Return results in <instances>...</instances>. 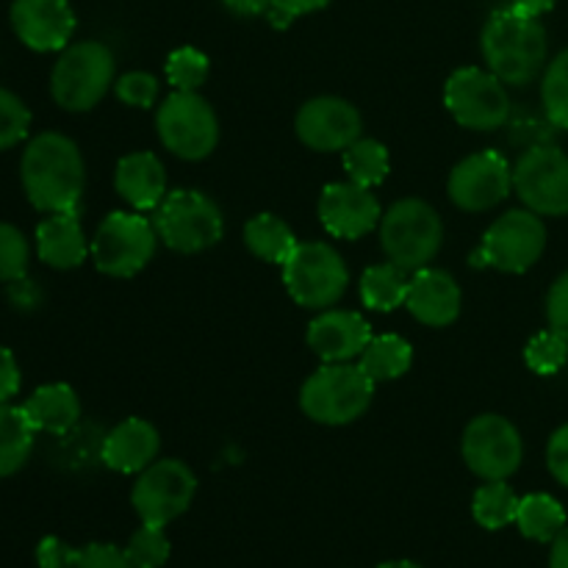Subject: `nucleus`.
<instances>
[{"label": "nucleus", "instance_id": "nucleus-3", "mask_svg": "<svg viewBox=\"0 0 568 568\" xmlns=\"http://www.w3.org/2000/svg\"><path fill=\"white\" fill-rule=\"evenodd\" d=\"M375 397V381L358 364H325L300 392V408L311 422L342 427L361 419Z\"/></svg>", "mask_w": 568, "mask_h": 568}, {"label": "nucleus", "instance_id": "nucleus-4", "mask_svg": "<svg viewBox=\"0 0 568 568\" xmlns=\"http://www.w3.org/2000/svg\"><path fill=\"white\" fill-rule=\"evenodd\" d=\"M381 244L388 261L399 270H425L444 244L442 216L419 197L397 200L381 220Z\"/></svg>", "mask_w": 568, "mask_h": 568}, {"label": "nucleus", "instance_id": "nucleus-41", "mask_svg": "<svg viewBox=\"0 0 568 568\" xmlns=\"http://www.w3.org/2000/svg\"><path fill=\"white\" fill-rule=\"evenodd\" d=\"M547 320L549 327H552L555 333H560L568 342V272H564V275L552 283V288H549Z\"/></svg>", "mask_w": 568, "mask_h": 568}, {"label": "nucleus", "instance_id": "nucleus-29", "mask_svg": "<svg viewBox=\"0 0 568 568\" xmlns=\"http://www.w3.org/2000/svg\"><path fill=\"white\" fill-rule=\"evenodd\" d=\"M521 536L538 544H552L566 527V510L549 494H530L519 499V514H516Z\"/></svg>", "mask_w": 568, "mask_h": 568}, {"label": "nucleus", "instance_id": "nucleus-33", "mask_svg": "<svg viewBox=\"0 0 568 568\" xmlns=\"http://www.w3.org/2000/svg\"><path fill=\"white\" fill-rule=\"evenodd\" d=\"M209 55L197 48H178L166 59V78L175 92H197L209 78Z\"/></svg>", "mask_w": 568, "mask_h": 568}, {"label": "nucleus", "instance_id": "nucleus-6", "mask_svg": "<svg viewBox=\"0 0 568 568\" xmlns=\"http://www.w3.org/2000/svg\"><path fill=\"white\" fill-rule=\"evenodd\" d=\"M153 227L161 242L183 255L214 247L225 233L220 205L194 189H175L155 209Z\"/></svg>", "mask_w": 568, "mask_h": 568}, {"label": "nucleus", "instance_id": "nucleus-2", "mask_svg": "<svg viewBox=\"0 0 568 568\" xmlns=\"http://www.w3.org/2000/svg\"><path fill=\"white\" fill-rule=\"evenodd\" d=\"M480 48L488 70L508 87H527L547 67L549 42L541 20L510 6L488 17Z\"/></svg>", "mask_w": 568, "mask_h": 568}, {"label": "nucleus", "instance_id": "nucleus-25", "mask_svg": "<svg viewBox=\"0 0 568 568\" xmlns=\"http://www.w3.org/2000/svg\"><path fill=\"white\" fill-rule=\"evenodd\" d=\"M33 425L22 405L0 403V477H11L26 466L33 449Z\"/></svg>", "mask_w": 568, "mask_h": 568}, {"label": "nucleus", "instance_id": "nucleus-44", "mask_svg": "<svg viewBox=\"0 0 568 568\" xmlns=\"http://www.w3.org/2000/svg\"><path fill=\"white\" fill-rule=\"evenodd\" d=\"M70 552H72V547H67L61 538L48 536V538H42V544L37 547V564H39V568H67Z\"/></svg>", "mask_w": 568, "mask_h": 568}, {"label": "nucleus", "instance_id": "nucleus-31", "mask_svg": "<svg viewBox=\"0 0 568 568\" xmlns=\"http://www.w3.org/2000/svg\"><path fill=\"white\" fill-rule=\"evenodd\" d=\"M388 166H392V159H388L386 144L377 139H358L344 150V170L349 181L364 189L381 186L388 178Z\"/></svg>", "mask_w": 568, "mask_h": 568}, {"label": "nucleus", "instance_id": "nucleus-23", "mask_svg": "<svg viewBox=\"0 0 568 568\" xmlns=\"http://www.w3.org/2000/svg\"><path fill=\"white\" fill-rule=\"evenodd\" d=\"M87 244L78 211L48 214L37 227V253L53 270H75L87 261Z\"/></svg>", "mask_w": 568, "mask_h": 568}, {"label": "nucleus", "instance_id": "nucleus-21", "mask_svg": "<svg viewBox=\"0 0 568 568\" xmlns=\"http://www.w3.org/2000/svg\"><path fill=\"white\" fill-rule=\"evenodd\" d=\"M161 449L159 430L150 425L148 419H122L114 430L105 436L103 449V464L109 469L120 471V475H139V471L148 469L150 464H155V455Z\"/></svg>", "mask_w": 568, "mask_h": 568}, {"label": "nucleus", "instance_id": "nucleus-11", "mask_svg": "<svg viewBox=\"0 0 568 568\" xmlns=\"http://www.w3.org/2000/svg\"><path fill=\"white\" fill-rule=\"evenodd\" d=\"M444 103L455 122L469 131H497L510 116L508 83L480 67L455 70L444 87Z\"/></svg>", "mask_w": 568, "mask_h": 568}, {"label": "nucleus", "instance_id": "nucleus-42", "mask_svg": "<svg viewBox=\"0 0 568 568\" xmlns=\"http://www.w3.org/2000/svg\"><path fill=\"white\" fill-rule=\"evenodd\" d=\"M547 466L549 471H552L555 480L568 488V425L558 427V430L552 433V438H549Z\"/></svg>", "mask_w": 568, "mask_h": 568}, {"label": "nucleus", "instance_id": "nucleus-38", "mask_svg": "<svg viewBox=\"0 0 568 568\" xmlns=\"http://www.w3.org/2000/svg\"><path fill=\"white\" fill-rule=\"evenodd\" d=\"M116 98L125 105H133V109H153L155 98H159V81L150 72H125L122 78L114 81Z\"/></svg>", "mask_w": 568, "mask_h": 568}, {"label": "nucleus", "instance_id": "nucleus-9", "mask_svg": "<svg viewBox=\"0 0 568 568\" xmlns=\"http://www.w3.org/2000/svg\"><path fill=\"white\" fill-rule=\"evenodd\" d=\"M544 250H547V227L541 216L530 209H514L491 222L471 261L475 266H494L499 272L521 275L538 264Z\"/></svg>", "mask_w": 568, "mask_h": 568}, {"label": "nucleus", "instance_id": "nucleus-17", "mask_svg": "<svg viewBox=\"0 0 568 568\" xmlns=\"http://www.w3.org/2000/svg\"><path fill=\"white\" fill-rule=\"evenodd\" d=\"M9 17L17 39L37 53L64 50L75 33V11L67 0H14Z\"/></svg>", "mask_w": 568, "mask_h": 568}, {"label": "nucleus", "instance_id": "nucleus-45", "mask_svg": "<svg viewBox=\"0 0 568 568\" xmlns=\"http://www.w3.org/2000/svg\"><path fill=\"white\" fill-rule=\"evenodd\" d=\"M222 3L227 6V11H233L239 17H261L266 14L272 0H222Z\"/></svg>", "mask_w": 568, "mask_h": 568}, {"label": "nucleus", "instance_id": "nucleus-30", "mask_svg": "<svg viewBox=\"0 0 568 568\" xmlns=\"http://www.w3.org/2000/svg\"><path fill=\"white\" fill-rule=\"evenodd\" d=\"M471 514H475L477 525L486 530H503L516 521L519 497L505 480H486V486L477 488L475 499H471Z\"/></svg>", "mask_w": 568, "mask_h": 568}, {"label": "nucleus", "instance_id": "nucleus-10", "mask_svg": "<svg viewBox=\"0 0 568 568\" xmlns=\"http://www.w3.org/2000/svg\"><path fill=\"white\" fill-rule=\"evenodd\" d=\"M155 239L159 233L148 216L114 211L98 225L89 253L103 275L133 277L153 261Z\"/></svg>", "mask_w": 568, "mask_h": 568}, {"label": "nucleus", "instance_id": "nucleus-34", "mask_svg": "<svg viewBox=\"0 0 568 568\" xmlns=\"http://www.w3.org/2000/svg\"><path fill=\"white\" fill-rule=\"evenodd\" d=\"M170 538L164 527L142 525L128 541L125 555L133 568H161L170 560Z\"/></svg>", "mask_w": 568, "mask_h": 568}, {"label": "nucleus", "instance_id": "nucleus-22", "mask_svg": "<svg viewBox=\"0 0 568 568\" xmlns=\"http://www.w3.org/2000/svg\"><path fill=\"white\" fill-rule=\"evenodd\" d=\"M116 194L136 211H155L166 197V170L159 155L139 150L122 155L114 172Z\"/></svg>", "mask_w": 568, "mask_h": 568}, {"label": "nucleus", "instance_id": "nucleus-8", "mask_svg": "<svg viewBox=\"0 0 568 568\" xmlns=\"http://www.w3.org/2000/svg\"><path fill=\"white\" fill-rule=\"evenodd\" d=\"M159 139L172 155L183 161H200L220 144L216 111L200 92H172L155 114Z\"/></svg>", "mask_w": 568, "mask_h": 568}, {"label": "nucleus", "instance_id": "nucleus-1", "mask_svg": "<svg viewBox=\"0 0 568 568\" xmlns=\"http://www.w3.org/2000/svg\"><path fill=\"white\" fill-rule=\"evenodd\" d=\"M20 178L33 209L61 214L78 211L87 186V164L70 136L48 131L28 142L20 161Z\"/></svg>", "mask_w": 568, "mask_h": 568}, {"label": "nucleus", "instance_id": "nucleus-48", "mask_svg": "<svg viewBox=\"0 0 568 568\" xmlns=\"http://www.w3.org/2000/svg\"><path fill=\"white\" fill-rule=\"evenodd\" d=\"M377 568H422L419 564H410V560H388V564L377 566Z\"/></svg>", "mask_w": 568, "mask_h": 568}, {"label": "nucleus", "instance_id": "nucleus-19", "mask_svg": "<svg viewBox=\"0 0 568 568\" xmlns=\"http://www.w3.org/2000/svg\"><path fill=\"white\" fill-rule=\"evenodd\" d=\"M372 342V327L355 311L325 308L308 325V347L325 364H349Z\"/></svg>", "mask_w": 568, "mask_h": 568}, {"label": "nucleus", "instance_id": "nucleus-32", "mask_svg": "<svg viewBox=\"0 0 568 568\" xmlns=\"http://www.w3.org/2000/svg\"><path fill=\"white\" fill-rule=\"evenodd\" d=\"M541 103L549 122L558 131H568V48L555 55L544 70Z\"/></svg>", "mask_w": 568, "mask_h": 568}, {"label": "nucleus", "instance_id": "nucleus-46", "mask_svg": "<svg viewBox=\"0 0 568 568\" xmlns=\"http://www.w3.org/2000/svg\"><path fill=\"white\" fill-rule=\"evenodd\" d=\"M555 3H558V0H510V9L521 11V14L527 17H541L547 14V11H552Z\"/></svg>", "mask_w": 568, "mask_h": 568}, {"label": "nucleus", "instance_id": "nucleus-26", "mask_svg": "<svg viewBox=\"0 0 568 568\" xmlns=\"http://www.w3.org/2000/svg\"><path fill=\"white\" fill-rule=\"evenodd\" d=\"M244 244H247V250L255 258L283 266L300 242L281 216L258 214L244 225Z\"/></svg>", "mask_w": 568, "mask_h": 568}, {"label": "nucleus", "instance_id": "nucleus-5", "mask_svg": "<svg viewBox=\"0 0 568 568\" xmlns=\"http://www.w3.org/2000/svg\"><path fill=\"white\" fill-rule=\"evenodd\" d=\"M114 53L103 42L67 44L50 72V94L64 111H92L114 83Z\"/></svg>", "mask_w": 568, "mask_h": 568}, {"label": "nucleus", "instance_id": "nucleus-12", "mask_svg": "<svg viewBox=\"0 0 568 568\" xmlns=\"http://www.w3.org/2000/svg\"><path fill=\"white\" fill-rule=\"evenodd\" d=\"M197 494V477L183 460H155L148 469L139 471L133 483L131 503L142 525L166 527L183 516Z\"/></svg>", "mask_w": 568, "mask_h": 568}, {"label": "nucleus", "instance_id": "nucleus-18", "mask_svg": "<svg viewBox=\"0 0 568 568\" xmlns=\"http://www.w3.org/2000/svg\"><path fill=\"white\" fill-rule=\"evenodd\" d=\"M320 220L331 236L353 239L355 242V239H364L366 233L375 231L383 214L372 189L347 181L331 183V186L322 189Z\"/></svg>", "mask_w": 568, "mask_h": 568}, {"label": "nucleus", "instance_id": "nucleus-27", "mask_svg": "<svg viewBox=\"0 0 568 568\" xmlns=\"http://www.w3.org/2000/svg\"><path fill=\"white\" fill-rule=\"evenodd\" d=\"M410 364H414V347L403 336H394V333L372 336V342L366 344L358 361L361 369L375 383L397 381L410 369Z\"/></svg>", "mask_w": 568, "mask_h": 568}, {"label": "nucleus", "instance_id": "nucleus-20", "mask_svg": "<svg viewBox=\"0 0 568 568\" xmlns=\"http://www.w3.org/2000/svg\"><path fill=\"white\" fill-rule=\"evenodd\" d=\"M460 305H464V294L449 272L433 270V266L414 272L408 283V297H405V308L414 320L427 327H447L460 316Z\"/></svg>", "mask_w": 568, "mask_h": 568}, {"label": "nucleus", "instance_id": "nucleus-13", "mask_svg": "<svg viewBox=\"0 0 568 568\" xmlns=\"http://www.w3.org/2000/svg\"><path fill=\"white\" fill-rule=\"evenodd\" d=\"M514 189L538 216H566L568 155L555 144L527 148L514 166Z\"/></svg>", "mask_w": 568, "mask_h": 568}, {"label": "nucleus", "instance_id": "nucleus-15", "mask_svg": "<svg viewBox=\"0 0 568 568\" xmlns=\"http://www.w3.org/2000/svg\"><path fill=\"white\" fill-rule=\"evenodd\" d=\"M514 189V170H510L508 159L497 150H480L471 153L449 172L447 192L458 209L471 211H488L494 205L503 203Z\"/></svg>", "mask_w": 568, "mask_h": 568}, {"label": "nucleus", "instance_id": "nucleus-43", "mask_svg": "<svg viewBox=\"0 0 568 568\" xmlns=\"http://www.w3.org/2000/svg\"><path fill=\"white\" fill-rule=\"evenodd\" d=\"M20 383L22 377L14 355H11V349H6L3 344H0V403L14 399L17 392H20Z\"/></svg>", "mask_w": 568, "mask_h": 568}, {"label": "nucleus", "instance_id": "nucleus-40", "mask_svg": "<svg viewBox=\"0 0 568 568\" xmlns=\"http://www.w3.org/2000/svg\"><path fill=\"white\" fill-rule=\"evenodd\" d=\"M327 3L331 0H272L270 9H266V20L275 28H288L297 17L325 9Z\"/></svg>", "mask_w": 568, "mask_h": 568}, {"label": "nucleus", "instance_id": "nucleus-28", "mask_svg": "<svg viewBox=\"0 0 568 568\" xmlns=\"http://www.w3.org/2000/svg\"><path fill=\"white\" fill-rule=\"evenodd\" d=\"M408 283V272L399 270L392 261H388V264H375L364 272V277H361V300H364L366 308L388 314V311L405 305Z\"/></svg>", "mask_w": 568, "mask_h": 568}, {"label": "nucleus", "instance_id": "nucleus-7", "mask_svg": "<svg viewBox=\"0 0 568 568\" xmlns=\"http://www.w3.org/2000/svg\"><path fill=\"white\" fill-rule=\"evenodd\" d=\"M283 283L294 303L311 311H325L344 297L349 272L338 250L325 242H300L283 264Z\"/></svg>", "mask_w": 568, "mask_h": 568}, {"label": "nucleus", "instance_id": "nucleus-47", "mask_svg": "<svg viewBox=\"0 0 568 568\" xmlns=\"http://www.w3.org/2000/svg\"><path fill=\"white\" fill-rule=\"evenodd\" d=\"M549 568H568V527H564V530H560V536L552 541Z\"/></svg>", "mask_w": 568, "mask_h": 568}, {"label": "nucleus", "instance_id": "nucleus-35", "mask_svg": "<svg viewBox=\"0 0 568 568\" xmlns=\"http://www.w3.org/2000/svg\"><path fill=\"white\" fill-rule=\"evenodd\" d=\"M525 361L536 375H558L568 361V342L549 327L530 338L525 347Z\"/></svg>", "mask_w": 568, "mask_h": 568}, {"label": "nucleus", "instance_id": "nucleus-37", "mask_svg": "<svg viewBox=\"0 0 568 568\" xmlns=\"http://www.w3.org/2000/svg\"><path fill=\"white\" fill-rule=\"evenodd\" d=\"M31 111L9 89L0 87V150H9L28 136Z\"/></svg>", "mask_w": 568, "mask_h": 568}, {"label": "nucleus", "instance_id": "nucleus-39", "mask_svg": "<svg viewBox=\"0 0 568 568\" xmlns=\"http://www.w3.org/2000/svg\"><path fill=\"white\" fill-rule=\"evenodd\" d=\"M67 568H133L125 549L111 544H89V547L72 549Z\"/></svg>", "mask_w": 568, "mask_h": 568}, {"label": "nucleus", "instance_id": "nucleus-16", "mask_svg": "<svg viewBox=\"0 0 568 568\" xmlns=\"http://www.w3.org/2000/svg\"><path fill=\"white\" fill-rule=\"evenodd\" d=\"M361 122L358 109L342 98H314L297 111L294 120V131H297L300 142L305 148L316 150V153H336V150H347L349 144L361 139Z\"/></svg>", "mask_w": 568, "mask_h": 568}, {"label": "nucleus", "instance_id": "nucleus-36", "mask_svg": "<svg viewBox=\"0 0 568 568\" xmlns=\"http://www.w3.org/2000/svg\"><path fill=\"white\" fill-rule=\"evenodd\" d=\"M31 247L22 231L9 222H0V283H17L26 277Z\"/></svg>", "mask_w": 568, "mask_h": 568}, {"label": "nucleus", "instance_id": "nucleus-24", "mask_svg": "<svg viewBox=\"0 0 568 568\" xmlns=\"http://www.w3.org/2000/svg\"><path fill=\"white\" fill-rule=\"evenodd\" d=\"M22 410H26L33 430L64 436L75 427L78 416H81V399L67 383H48V386H39L22 403Z\"/></svg>", "mask_w": 568, "mask_h": 568}, {"label": "nucleus", "instance_id": "nucleus-14", "mask_svg": "<svg viewBox=\"0 0 568 568\" xmlns=\"http://www.w3.org/2000/svg\"><path fill=\"white\" fill-rule=\"evenodd\" d=\"M464 460L480 480H508L525 458L519 430L499 414H483L466 425Z\"/></svg>", "mask_w": 568, "mask_h": 568}]
</instances>
